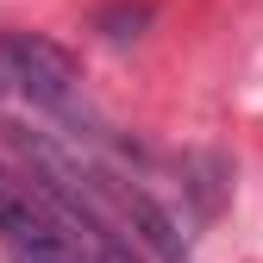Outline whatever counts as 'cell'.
Masks as SVG:
<instances>
[{"mask_svg": "<svg viewBox=\"0 0 263 263\" xmlns=\"http://www.w3.org/2000/svg\"><path fill=\"white\" fill-rule=\"evenodd\" d=\"M0 76L25 101H38L63 119H82V63L44 31H0Z\"/></svg>", "mask_w": 263, "mask_h": 263, "instance_id": "obj_1", "label": "cell"}, {"mask_svg": "<svg viewBox=\"0 0 263 263\" xmlns=\"http://www.w3.org/2000/svg\"><path fill=\"white\" fill-rule=\"evenodd\" d=\"M144 25H151V0H113L94 13V31H107V38H138Z\"/></svg>", "mask_w": 263, "mask_h": 263, "instance_id": "obj_2", "label": "cell"}]
</instances>
